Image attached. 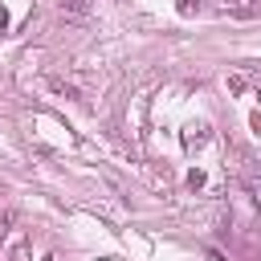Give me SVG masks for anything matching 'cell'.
Returning <instances> with one entry per match:
<instances>
[{"instance_id":"obj_1","label":"cell","mask_w":261,"mask_h":261,"mask_svg":"<svg viewBox=\"0 0 261 261\" xmlns=\"http://www.w3.org/2000/svg\"><path fill=\"white\" fill-rule=\"evenodd\" d=\"M45 86L53 90V94H61V98H69V102H86V94L73 86V82H65V77H45Z\"/></svg>"},{"instance_id":"obj_2","label":"cell","mask_w":261,"mask_h":261,"mask_svg":"<svg viewBox=\"0 0 261 261\" xmlns=\"http://www.w3.org/2000/svg\"><path fill=\"white\" fill-rule=\"evenodd\" d=\"M208 139H212V135H208V126H204V122H192V126L184 130V147H188V151H196V147H204Z\"/></svg>"},{"instance_id":"obj_3","label":"cell","mask_w":261,"mask_h":261,"mask_svg":"<svg viewBox=\"0 0 261 261\" xmlns=\"http://www.w3.org/2000/svg\"><path fill=\"white\" fill-rule=\"evenodd\" d=\"M94 0H61V16H90Z\"/></svg>"},{"instance_id":"obj_4","label":"cell","mask_w":261,"mask_h":261,"mask_svg":"<svg viewBox=\"0 0 261 261\" xmlns=\"http://www.w3.org/2000/svg\"><path fill=\"white\" fill-rule=\"evenodd\" d=\"M253 77L249 73H232V77H224V86H228V94H245V86H249Z\"/></svg>"},{"instance_id":"obj_5","label":"cell","mask_w":261,"mask_h":261,"mask_svg":"<svg viewBox=\"0 0 261 261\" xmlns=\"http://www.w3.org/2000/svg\"><path fill=\"white\" fill-rule=\"evenodd\" d=\"M200 8H204L200 0H179V12H184V16H192V12H200Z\"/></svg>"}]
</instances>
